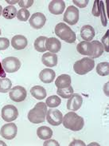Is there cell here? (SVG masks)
Masks as SVG:
<instances>
[{"mask_svg":"<svg viewBox=\"0 0 109 146\" xmlns=\"http://www.w3.org/2000/svg\"><path fill=\"white\" fill-rule=\"evenodd\" d=\"M63 125L65 128L72 131H80L85 125L84 118L77 115L75 112H69L63 117Z\"/></svg>","mask_w":109,"mask_h":146,"instance_id":"6da1fadb","label":"cell"},{"mask_svg":"<svg viewBox=\"0 0 109 146\" xmlns=\"http://www.w3.org/2000/svg\"><path fill=\"white\" fill-rule=\"evenodd\" d=\"M47 113V106L44 102L36 104L28 113V119L33 124H40L45 121Z\"/></svg>","mask_w":109,"mask_h":146,"instance_id":"7a4b0ae2","label":"cell"},{"mask_svg":"<svg viewBox=\"0 0 109 146\" xmlns=\"http://www.w3.org/2000/svg\"><path fill=\"white\" fill-rule=\"evenodd\" d=\"M55 34L68 43H73L77 39L75 32L64 23H60L55 27Z\"/></svg>","mask_w":109,"mask_h":146,"instance_id":"3957f363","label":"cell"},{"mask_svg":"<svg viewBox=\"0 0 109 146\" xmlns=\"http://www.w3.org/2000/svg\"><path fill=\"white\" fill-rule=\"evenodd\" d=\"M95 67V61L91 58H84L77 61L73 65V70L76 74L85 75L92 71Z\"/></svg>","mask_w":109,"mask_h":146,"instance_id":"277c9868","label":"cell"},{"mask_svg":"<svg viewBox=\"0 0 109 146\" xmlns=\"http://www.w3.org/2000/svg\"><path fill=\"white\" fill-rule=\"evenodd\" d=\"M2 66L4 70L8 74L15 73L21 67V62L15 57H8L3 60Z\"/></svg>","mask_w":109,"mask_h":146,"instance_id":"5b68a950","label":"cell"},{"mask_svg":"<svg viewBox=\"0 0 109 146\" xmlns=\"http://www.w3.org/2000/svg\"><path fill=\"white\" fill-rule=\"evenodd\" d=\"M46 119L47 120V121L52 125L58 126L62 123L63 114L62 113L58 110L50 108V110H47Z\"/></svg>","mask_w":109,"mask_h":146,"instance_id":"8992f818","label":"cell"},{"mask_svg":"<svg viewBox=\"0 0 109 146\" xmlns=\"http://www.w3.org/2000/svg\"><path fill=\"white\" fill-rule=\"evenodd\" d=\"M63 20L69 25H75L79 21V10L74 6H69L64 14Z\"/></svg>","mask_w":109,"mask_h":146,"instance_id":"52a82bcc","label":"cell"},{"mask_svg":"<svg viewBox=\"0 0 109 146\" xmlns=\"http://www.w3.org/2000/svg\"><path fill=\"white\" fill-rule=\"evenodd\" d=\"M18 111L15 106L7 105L2 109V118L7 122H11L18 118Z\"/></svg>","mask_w":109,"mask_h":146,"instance_id":"ba28073f","label":"cell"},{"mask_svg":"<svg viewBox=\"0 0 109 146\" xmlns=\"http://www.w3.org/2000/svg\"><path fill=\"white\" fill-rule=\"evenodd\" d=\"M9 95H10V98L11 99L12 101L15 102H21L26 99L27 96V93L23 86H17L11 89Z\"/></svg>","mask_w":109,"mask_h":146,"instance_id":"9c48e42d","label":"cell"},{"mask_svg":"<svg viewBox=\"0 0 109 146\" xmlns=\"http://www.w3.org/2000/svg\"><path fill=\"white\" fill-rule=\"evenodd\" d=\"M18 133V128L15 123L6 124L0 129V134L2 137L7 140H13Z\"/></svg>","mask_w":109,"mask_h":146,"instance_id":"30bf717a","label":"cell"},{"mask_svg":"<svg viewBox=\"0 0 109 146\" xmlns=\"http://www.w3.org/2000/svg\"><path fill=\"white\" fill-rule=\"evenodd\" d=\"M46 22V16L45 15H43L42 13H40V12L33 14L29 19L30 27L34 29H37V30L42 28L45 26Z\"/></svg>","mask_w":109,"mask_h":146,"instance_id":"8fae6325","label":"cell"},{"mask_svg":"<svg viewBox=\"0 0 109 146\" xmlns=\"http://www.w3.org/2000/svg\"><path fill=\"white\" fill-rule=\"evenodd\" d=\"M83 104V98L80 94H73L67 102V109L71 111L78 110Z\"/></svg>","mask_w":109,"mask_h":146,"instance_id":"7c38bea8","label":"cell"},{"mask_svg":"<svg viewBox=\"0 0 109 146\" xmlns=\"http://www.w3.org/2000/svg\"><path fill=\"white\" fill-rule=\"evenodd\" d=\"M65 9V3L62 0H54L49 4V11L53 15H61Z\"/></svg>","mask_w":109,"mask_h":146,"instance_id":"4fadbf2b","label":"cell"},{"mask_svg":"<svg viewBox=\"0 0 109 146\" xmlns=\"http://www.w3.org/2000/svg\"><path fill=\"white\" fill-rule=\"evenodd\" d=\"M77 51L82 55L92 57L93 55V43L92 42H81L77 46Z\"/></svg>","mask_w":109,"mask_h":146,"instance_id":"5bb4252c","label":"cell"},{"mask_svg":"<svg viewBox=\"0 0 109 146\" xmlns=\"http://www.w3.org/2000/svg\"><path fill=\"white\" fill-rule=\"evenodd\" d=\"M27 44V38H26L25 36L18 35L14 36V37L12 38V47L15 48L17 50H21L25 49V48L26 47Z\"/></svg>","mask_w":109,"mask_h":146,"instance_id":"9a60e30c","label":"cell"},{"mask_svg":"<svg viewBox=\"0 0 109 146\" xmlns=\"http://www.w3.org/2000/svg\"><path fill=\"white\" fill-rule=\"evenodd\" d=\"M42 62L47 67H54L58 62L57 55L50 52L45 53L42 58Z\"/></svg>","mask_w":109,"mask_h":146,"instance_id":"2e32d148","label":"cell"},{"mask_svg":"<svg viewBox=\"0 0 109 146\" xmlns=\"http://www.w3.org/2000/svg\"><path fill=\"white\" fill-rule=\"evenodd\" d=\"M46 48L47 50H49L50 53L56 54L61 50V43L56 38H47L46 42Z\"/></svg>","mask_w":109,"mask_h":146,"instance_id":"e0dca14e","label":"cell"},{"mask_svg":"<svg viewBox=\"0 0 109 146\" xmlns=\"http://www.w3.org/2000/svg\"><path fill=\"white\" fill-rule=\"evenodd\" d=\"M56 77V74L55 72L50 68H46L44 69L42 71L40 72L39 74V78L42 82L43 83H51L52 82H54V80L55 79Z\"/></svg>","mask_w":109,"mask_h":146,"instance_id":"ac0fdd59","label":"cell"},{"mask_svg":"<svg viewBox=\"0 0 109 146\" xmlns=\"http://www.w3.org/2000/svg\"><path fill=\"white\" fill-rule=\"evenodd\" d=\"M96 32L94 28L90 25H85L81 30V36L85 42H90L93 39Z\"/></svg>","mask_w":109,"mask_h":146,"instance_id":"d6986e66","label":"cell"},{"mask_svg":"<svg viewBox=\"0 0 109 146\" xmlns=\"http://www.w3.org/2000/svg\"><path fill=\"white\" fill-rule=\"evenodd\" d=\"M72 80L70 75L61 74L57 77V80L55 81V85L57 87V89H65L67 87L70 86Z\"/></svg>","mask_w":109,"mask_h":146,"instance_id":"ffe728a7","label":"cell"},{"mask_svg":"<svg viewBox=\"0 0 109 146\" xmlns=\"http://www.w3.org/2000/svg\"><path fill=\"white\" fill-rule=\"evenodd\" d=\"M30 94L31 95L36 99L38 100H42L46 98V91L45 90V88L40 86H33L30 89Z\"/></svg>","mask_w":109,"mask_h":146,"instance_id":"44dd1931","label":"cell"},{"mask_svg":"<svg viewBox=\"0 0 109 146\" xmlns=\"http://www.w3.org/2000/svg\"><path fill=\"white\" fill-rule=\"evenodd\" d=\"M37 135L41 140L50 139L53 136V130L48 126H41L37 129Z\"/></svg>","mask_w":109,"mask_h":146,"instance_id":"7402d4cb","label":"cell"},{"mask_svg":"<svg viewBox=\"0 0 109 146\" xmlns=\"http://www.w3.org/2000/svg\"><path fill=\"white\" fill-rule=\"evenodd\" d=\"M47 38L45 36H40L38 37L34 42V48L37 51L40 53H44L47 50L46 48V42Z\"/></svg>","mask_w":109,"mask_h":146,"instance_id":"603a6c76","label":"cell"},{"mask_svg":"<svg viewBox=\"0 0 109 146\" xmlns=\"http://www.w3.org/2000/svg\"><path fill=\"white\" fill-rule=\"evenodd\" d=\"M18 11L14 6H8L3 10V16L7 19H12L17 16Z\"/></svg>","mask_w":109,"mask_h":146,"instance_id":"cb8c5ba5","label":"cell"},{"mask_svg":"<svg viewBox=\"0 0 109 146\" xmlns=\"http://www.w3.org/2000/svg\"><path fill=\"white\" fill-rule=\"evenodd\" d=\"M93 43V55L92 57V58H97L99 57L103 54L104 48V45L98 40L96 41H92Z\"/></svg>","mask_w":109,"mask_h":146,"instance_id":"d4e9b609","label":"cell"},{"mask_svg":"<svg viewBox=\"0 0 109 146\" xmlns=\"http://www.w3.org/2000/svg\"><path fill=\"white\" fill-rule=\"evenodd\" d=\"M12 86L11 81L7 78H0V93H7L11 90Z\"/></svg>","mask_w":109,"mask_h":146,"instance_id":"484cf974","label":"cell"},{"mask_svg":"<svg viewBox=\"0 0 109 146\" xmlns=\"http://www.w3.org/2000/svg\"><path fill=\"white\" fill-rule=\"evenodd\" d=\"M61 103V99L59 98L57 95H53L49 97L46 101V104L47 106L50 108H56V107L59 106Z\"/></svg>","mask_w":109,"mask_h":146,"instance_id":"4316f807","label":"cell"},{"mask_svg":"<svg viewBox=\"0 0 109 146\" xmlns=\"http://www.w3.org/2000/svg\"><path fill=\"white\" fill-rule=\"evenodd\" d=\"M96 73L100 76H108L109 74L108 62H100L96 66Z\"/></svg>","mask_w":109,"mask_h":146,"instance_id":"83f0119b","label":"cell"},{"mask_svg":"<svg viewBox=\"0 0 109 146\" xmlns=\"http://www.w3.org/2000/svg\"><path fill=\"white\" fill-rule=\"evenodd\" d=\"M73 89L71 86L67 88H65V89H57V95L61 97L62 98L65 99L69 98L73 94Z\"/></svg>","mask_w":109,"mask_h":146,"instance_id":"f1b7e54d","label":"cell"},{"mask_svg":"<svg viewBox=\"0 0 109 146\" xmlns=\"http://www.w3.org/2000/svg\"><path fill=\"white\" fill-rule=\"evenodd\" d=\"M30 16V13L28 11L27 9H25V8H22L20 9L19 11H18V13H17V19L19 20V21H22V22H26L29 19Z\"/></svg>","mask_w":109,"mask_h":146,"instance_id":"f546056e","label":"cell"},{"mask_svg":"<svg viewBox=\"0 0 109 146\" xmlns=\"http://www.w3.org/2000/svg\"><path fill=\"white\" fill-rule=\"evenodd\" d=\"M103 6H104V3L101 1H95L94 2L93 8H92V15L95 17L100 16V13H101Z\"/></svg>","mask_w":109,"mask_h":146,"instance_id":"4dcf8cb0","label":"cell"},{"mask_svg":"<svg viewBox=\"0 0 109 146\" xmlns=\"http://www.w3.org/2000/svg\"><path fill=\"white\" fill-rule=\"evenodd\" d=\"M10 46V41L6 38H0V50H7Z\"/></svg>","mask_w":109,"mask_h":146,"instance_id":"1f68e13d","label":"cell"},{"mask_svg":"<svg viewBox=\"0 0 109 146\" xmlns=\"http://www.w3.org/2000/svg\"><path fill=\"white\" fill-rule=\"evenodd\" d=\"M33 4H34V0H21V1H18L19 7H21L22 8H25V9L30 7Z\"/></svg>","mask_w":109,"mask_h":146,"instance_id":"d6a6232c","label":"cell"},{"mask_svg":"<svg viewBox=\"0 0 109 146\" xmlns=\"http://www.w3.org/2000/svg\"><path fill=\"white\" fill-rule=\"evenodd\" d=\"M73 3L80 8H85L88 6L89 4V0H81V1H78V0H73Z\"/></svg>","mask_w":109,"mask_h":146,"instance_id":"836d02e7","label":"cell"},{"mask_svg":"<svg viewBox=\"0 0 109 146\" xmlns=\"http://www.w3.org/2000/svg\"><path fill=\"white\" fill-rule=\"evenodd\" d=\"M108 31H107L104 37L102 38L101 42V43L104 45V50H105L106 52H108Z\"/></svg>","mask_w":109,"mask_h":146,"instance_id":"e575fe53","label":"cell"},{"mask_svg":"<svg viewBox=\"0 0 109 146\" xmlns=\"http://www.w3.org/2000/svg\"><path fill=\"white\" fill-rule=\"evenodd\" d=\"M60 146V144H59L57 141L55 140H50V139H48V140H46L45 143L43 144V146Z\"/></svg>","mask_w":109,"mask_h":146,"instance_id":"d590c367","label":"cell"},{"mask_svg":"<svg viewBox=\"0 0 109 146\" xmlns=\"http://www.w3.org/2000/svg\"><path fill=\"white\" fill-rule=\"evenodd\" d=\"M73 145H81V146H85V143L82 141L80 140H74L72 142L69 144V146H73Z\"/></svg>","mask_w":109,"mask_h":146,"instance_id":"8d00e7d4","label":"cell"},{"mask_svg":"<svg viewBox=\"0 0 109 146\" xmlns=\"http://www.w3.org/2000/svg\"><path fill=\"white\" fill-rule=\"evenodd\" d=\"M108 82L106 83L105 85H104V93H105V94L107 96H108L109 93H108Z\"/></svg>","mask_w":109,"mask_h":146,"instance_id":"74e56055","label":"cell"},{"mask_svg":"<svg viewBox=\"0 0 109 146\" xmlns=\"http://www.w3.org/2000/svg\"><path fill=\"white\" fill-rule=\"evenodd\" d=\"M6 2L8 3L11 4V5H14V4H15V3H18V1H9V0H7Z\"/></svg>","mask_w":109,"mask_h":146,"instance_id":"f35d334b","label":"cell"},{"mask_svg":"<svg viewBox=\"0 0 109 146\" xmlns=\"http://www.w3.org/2000/svg\"><path fill=\"white\" fill-rule=\"evenodd\" d=\"M0 145H3V146H7V145L3 142V141H0Z\"/></svg>","mask_w":109,"mask_h":146,"instance_id":"ab89813d","label":"cell"},{"mask_svg":"<svg viewBox=\"0 0 109 146\" xmlns=\"http://www.w3.org/2000/svg\"><path fill=\"white\" fill-rule=\"evenodd\" d=\"M3 7H2V6L0 5V16H1V15L3 14Z\"/></svg>","mask_w":109,"mask_h":146,"instance_id":"60d3db41","label":"cell"},{"mask_svg":"<svg viewBox=\"0 0 109 146\" xmlns=\"http://www.w3.org/2000/svg\"><path fill=\"white\" fill-rule=\"evenodd\" d=\"M0 35H1V30H0Z\"/></svg>","mask_w":109,"mask_h":146,"instance_id":"b9f144b4","label":"cell"}]
</instances>
